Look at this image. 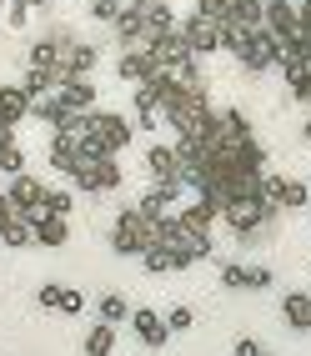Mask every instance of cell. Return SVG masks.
<instances>
[{
  "mask_svg": "<svg viewBox=\"0 0 311 356\" xmlns=\"http://www.w3.org/2000/svg\"><path fill=\"white\" fill-rule=\"evenodd\" d=\"M86 136H90L106 156H121V151L131 146L136 126L126 121V115H115V111H90V115H86Z\"/></svg>",
  "mask_w": 311,
  "mask_h": 356,
  "instance_id": "cell-1",
  "label": "cell"
},
{
  "mask_svg": "<svg viewBox=\"0 0 311 356\" xmlns=\"http://www.w3.org/2000/svg\"><path fill=\"white\" fill-rule=\"evenodd\" d=\"M111 246H115V256H146L151 251V221L141 211H121L111 226Z\"/></svg>",
  "mask_w": 311,
  "mask_h": 356,
  "instance_id": "cell-2",
  "label": "cell"
},
{
  "mask_svg": "<svg viewBox=\"0 0 311 356\" xmlns=\"http://www.w3.org/2000/svg\"><path fill=\"white\" fill-rule=\"evenodd\" d=\"M261 201L276 211H301V206H311V191L296 176H261Z\"/></svg>",
  "mask_w": 311,
  "mask_h": 356,
  "instance_id": "cell-3",
  "label": "cell"
},
{
  "mask_svg": "<svg viewBox=\"0 0 311 356\" xmlns=\"http://www.w3.org/2000/svg\"><path fill=\"white\" fill-rule=\"evenodd\" d=\"M176 31H181L186 51L196 56V60H201V56H216V51H221V26H211L206 15H186Z\"/></svg>",
  "mask_w": 311,
  "mask_h": 356,
  "instance_id": "cell-4",
  "label": "cell"
},
{
  "mask_svg": "<svg viewBox=\"0 0 311 356\" xmlns=\"http://www.w3.org/2000/svg\"><path fill=\"white\" fill-rule=\"evenodd\" d=\"M81 186V191H90V196H101V191H115L121 186V161L115 156H106V161H95V165H81L76 176H70Z\"/></svg>",
  "mask_w": 311,
  "mask_h": 356,
  "instance_id": "cell-5",
  "label": "cell"
},
{
  "mask_svg": "<svg viewBox=\"0 0 311 356\" xmlns=\"http://www.w3.org/2000/svg\"><path fill=\"white\" fill-rule=\"evenodd\" d=\"M181 191H186V181H181V176H176V181H156L151 191L141 196V206H136V211H141L146 221H156V216H166V211L181 201Z\"/></svg>",
  "mask_w": 311,
  "mask_h": 356,
  "instance_id": "cell-6",
  "label": "cell"
},
{
  "mask_svg": "<svg viewBox=\"0 0 311 356\" xmlns=\"http://www.w3.org/2000/svg\"><path fill=\"white\" fill-rule=\"evenodd\" d=\"M6 201H10V211H15V216H31V211L45 201V186H40L35 176H26V171H20V176H10V186H6Z\"/></svg>",
  "mask_w": 311,
  "mask_h": 356,
  "instance_id": "cell-7",
  "label": "cell"
},
{
  "mask_svg": "<svg viewBox=\"0 0 311 356\" xmlns=\"http://www.w3.org/2000/svg\"><path fill=\"white\" fill-rule=\"evenodd\" d=\"M276 60H281L276 35H271L266 26H256V31H251V45H246V56H241V65H246V70H271Z\"/></svg>",
  "mask_w": 311,
  "mask_h": 356,
  "instance_id": "cell-8",
  "label": "cell"
},
{
  "mask_svg": "<svg viewBox=\"0 0 311 356\" xmlns=\"http://www.w3.org/2000/svg\"><path fill=\"white\" fill-rule=\"evenodd\" d=\"M211 115H216V111L206 106V96H186V101H181L171 115H166V121L176 126V136H191V131H201V126L211 121Z\"/></svg>",
  "mask_w": 311,
  "mask_h": 356,
  "instance_id": "cell-9",
  "label": "cell"
},
{
  "mask_svg": "<svg viewBox=\"0 0 311 356\" xmlns=\"http://www.w3.org/2000/svg\"><path fill=\"white\" fill-rule=\"evenodd\" d=\"M131 326H136L141 346H151V351H161L166 341H171V331H166L161 312H151V306H136V312H131Z\"/></svg>",
  "mask_w": 311,
  "mask_h": 356,
  "instance_id": "cell-10",
  "label": "cell"
},
{
  "mask_svg": "<svg viewBox=\"0 0 311 356\" xmlns=\"http://www.w3.org/2000/svg\"><path fill=\"white\" fill-rule=\"evenodd\" d=\"M56 60H61V45H56V35H45V40H35L31 51H26V70H35V76H51V81H56V90H61V76H56Z\"/></svg>",
  "mask_w": 311,
  "mask_h": 356,
  "instance_id": "cell-11",
  "label": "cell"
},
{
  "mask_svg": "<svg viewBox=\"0 0 311 356\" xmlns=\"http://www.w3.org/2000/svg\"><path fill=\"white\" fill-rule=\"evenodd\" d=\"M31 231H35V246H65L70 241V226L65 216H45V211H31Z\"/></svg>",
  "mask_w": 311,
  "mask_h": 356,
  "instance_id": "cell-12",
  "label": "cell"
},
{
  "mask_svg": "<svg viewBox=\"0 0 311 356\" xmlns=\"http://www.w3.org/2000/svg\"><path fill=\"white\" fill-rule=\"evenodd\" d=\"M56 96H61V106H65L70 115H90V111H95V86H90V81H65Z\"/></svg>",
  "mask_w": 311,
  "mask_h": 356,
  "instance_id": "cell-13",
  "label": "cell"
},
{
  "mask_svg": "<svg viewBox=\"0 0 311 356\" xmlns=\"http://www.w3.org/2000/svg\"><path fill=\"white\" fill-rule=\"evenodd\" d=\"M31 115V96L20 86H0V126H20Z\"/></svg>",
  "mask_w": 311,
  "mask_h": 356,
  "instance_id": "cell-14",
  "label": "cell"
},
{
  "mask_svg": "<svg viewBox=\"0 0 311 356\" xmlns=\"http://www.w3.org/2000/svg\"><path fill=\"white\" fill-rule=\"evenodd\" d=\"M146 171H151L156 181H176V176H181V161H176V146H161V140H156V146L146 151Z\"/></svg>",
  "mask_w": 311,
  "mask_h": 356,
  "instance_id": "cell-15",
  "label": "cell"
},
{
  "mask_svg": "<svg viewBox=\"0 0 311 356\" xmlns=\"http://www.w3.org/2000/svg\"><path fill=\"white\" fill-rule=\"evenodd\" d=\"M146 20H141V10H126V15H115V40L121 45H131V51H141L146 45Z\"/></svg>",
  "mask_w": 311,
  "mask_h": 356,
  "instance_id": "cell-16",
  "label": "cell"
},
{
  "mask_svg": "<svg viewBox=\"0 0 311 356\" xmlns=\"http://www.w3.org/2000/svg\"><path fill=\"white\" fill-rule=\"evenodd\" d=\"M171 216H176V221H186L191 231H206V236H211V221H216V206L196 196V201H186L181 211H171Z\"/></svg>",
  "mask_w": 311,
  "mask_h": 356,
  "instance_id": "cell-17",
  "label": "cell"
},
{
  "mask_svg": "<svg viewBox=\"0 0 311 356\" xmlns=\"http://www.w3.org/2000/svg\"><path fill=\"white\" fill-rule=\"evenodd\" d=\"M281 316L292 331H311V306H306V291H286L281 296Z\"/></svg>",
  "mask_w": 311,
  "mask_h": 356,
  "instance_id": "cell-18",
  "label": "cell"
},
{
  "mask_svg": "<svg viewBox=\"0 0 311 356\" xmlns=\"http://www.w3.org/2000/svg\"><path fill=\"white\" fill-rule=\"evenodd\" d=\"M95 312H101L106 326H121V321H131V301L121 291H101V296H95Z\"/></svg>",
  "mask_w": 311,
  "mask_h": 356,
  "instance_id": "cell-19",
  "label": "cell"
},
{
  "mask_svg": "<svg viewBox=\"0 0 311 356\" xmlns=\"http://www.w3.org/2000/svg\"><path fill=\"white\" fill-rule=\"evenodd\" d=\"M111 351H115V326L95 321V326L86 331V346H81V356H111Z\"/></svg>",
  "mask_w": 311,
  "mask_h": 356,
  "instance_id": "cell-20",
  "label": "cell"
},
{
  "mask_svg": "<svg viewBox=\"0 0 311 356\" xmlns=\"http://www.w3.org/2000/svg\"><path fill=\"white\" fill-rule=\"evenodd\" d=\"M0 246H10V251H20V246H35V231H31V221H26V216H10L6 226H0Z\"/></svg>",
  "mask_w": 311,
  "mask_h": 356,
  "instance_id": "cell-21",
  "label": "cell"
},
{
  "mask_svg": "<svg viewBox=\"0 0 311 356\" xmlns=\"http://www.w3.org/2000/svg\"><path fill=\"white\" fill-rule=\"evenodd\" d=\"M115 76H121V81H136V86H141V81L151 76V56H146V51H126L121 60H115Z\"/></svg>",
  "mask_w": 311,
  "mask_h": 356,
  "instance_id": "cell-22",
  "label": "cell"
},
{
  "mask_svg": "<svg viewBox=\"0 0 311 356\" xmlns=\"http://www.w3.org/2000/svg\"><path fill=\"white\" fill-rule=\"evenodd\" d=\"M246 45H251V31H241V26H221V51H226V56L241 60Z\"/></svg>",
  "mask_w": 311,
  "mask_h": 356,
  "instance_id": "cell-23",
  "label": "cell"
},
{
  "mask_svg": "<svg viewBox=\"0 0 311 356\" xmlns=\"http://www.w3.org/2000/svg\"><path fill=\"white\" fill-rule=\"evenodd\" d=\"M20 90H26L31 101H40V96H51V90H56V81H51V76H35V70H26V81H20Z\"/></svg>",
  "mask_w": 311,
  "mask_h": 356,
  "instance_id": "cell-24",
  "label": "cell"
},
{
  "mask_svg": "<svg viewBox=\"0 0 311 356\" xmlns=\"http://www.w3.org/2000/svg\"><path fill=\"white\" fill-rule=\"evenodd\" d=\"M161 321H166V331H191L196 326V312H191V306H171Z\"/></svg>",
  "mask_w": 311,
  "mask_h": 356,
  "instance_id": "cell-25",
  "label": "cell"
},
{
  "mask_svg": "<svg viewBox=\"0 0 311 356\" xmlns=\"http://www.w3.org/2000/svg\"><path fill=\"white\" fill-rule=\"evenodd\" d=\"M35 211H45V216H70V191H45V201Z\"/></svg>",
  "mask_w": 311,
  "mask_h": 356,
  "instance_id": "cell-26",
  "label": "cell"
},
{
  "mask_svg": "<svg viewBox=\"0 0 311 356\" xmlns=\"http://www.w3.org/2000/svg\"><path fill=\"white\" fill-rule=\"evenodd\" d=\"M61 296H65V286H61V281H45V286L35 291V301L45 306V312H61Z\"/></svg>",
  "mask_w": 311,
  "mask_h": 356,
  "instance_id": "cell-27",
  "label": "cell"
},
{
  "mask_svg": "<svg viewBox=\"0 0 311 356\" xmlns=\"http://www.w3.org/2000/svg\"><path fill=\"white\" fill-rule=\"evenodd\" d=\"M136 126H141V131H156V126H161V111H156L151 101H141V96H136Z\"/></svg>",
  "mask_w": 311,
  "mask_h": 356,
  "instance_id": "cell-28",
  "label": "cell"
},
{
  "mask_svg": "<svg viewBox=\"0 0 311 356\" xmlns=\"http://www.w3.org/2000/svg\"><path fill=\"white\" fill-rule=\"evenodd\" d=\"M241 286H246V291H266V286H271V271H266V266H246V271H241Z\"/></svg>",
  "mask_w": 311,
  "mask_h": 356,
  "instance_id": "cell-29",
  "label": "cell"
},
{
  "mask_svg": "<svg viewBox=\"0 0 311 356\" xmlns=\"http://www.w3.org/2000/svg\"><path fill=\"white\" fill-rule=\"evenodd\" d=\"M141 266H146L151 276H161V271H171V251H146V256H141Z\"/></svg>",
  "mask_w": 311,
  "mask_h": 356,
  "instance_id": "cell-30",
  "label": "cell"
},
{
  "mask_svg": "<svg viewBox=\"0 0 311 356\" xmlns=\"http://www.w3.org/2000/svg\"><path fill=\"white\" fill-rule=\"evenodd\" d=\"M20 171H26V156H20V151L10 146L6 156H0V176H20Z\"/></svg>",
  "mask_w": 311,
  "mask_h": 356,
  "instance_id": "cell-31",
  "label": "cell"
},
{
  "mask_svg": "<svg viewBox=\"0 0 311 356\" xmlns=\"http://www.w3.org/2000/svg\"><path fill=\"white\" fill-rule=\"evenodd\" d=\"M241 261H226V266H221V286H231V291H241Z\"/></svg>",
  "mask_w": 311,
  "mask_h": 356,
  "instance_id": "cell-32",
  "label": "cell"
},
{
  "mask_svg": "<svg viewBox=\"0 0 311 356\" xmlns=\"http://www.w3.org/2000/svg\"><path fill=\"white\" fill-rule=\"evenodd\" d=\"M61 312H65V316H81V312H86V296L65 286V296H61Z\"/></svg>",
  "mask_w": 311,
  "mask_h": 356,
  "instance_id": "cell-33",
  "label": "cell"
},
{
  "mask_svg": "<svg viewBox=\"0 0 311 356\" xmlns=\"http://www.w3.org/2000/svg\"><path fill=\"white\" fill-rule=\"evenodd\" d=\"M90 15H95V20H111V26H115V15H121V10H115V0H90Z\"/></svg>",
  "mask_w": 311,
  "mask_h": 356,
  "instance_id": "cell-34",
  "label": "cell"
},
{
  "mask_svg": "<svg viewBox=\"0 0 311 356\" xmlns=\"http://www.w3.org/2000/svg\"><path fill=\"white\" fill-rule=\"evenodd\" d=\"M231 356H261V346H256L251 337H236V346H231Z\"/></svg>",
  "mask_w": 311,
  "mask_h": 356,
  "instance_id": "cell-35",
  "label": "cell"
},
{
  "mask_svg": "<svg viewBox=\"0 0 311 356\" xmlns=\"http://www.w3.org/2000/svg\"><path fill=\"white\" fill-rule=\"evenodd\" d=\"M6 20H10V26H15V31H20V26H26V20H31V10H26V6H20V0H10V15H6Z\"/></svg>",
  "mask_w": 311,
  "mask_h": 356,
  "instance_id": "cell-36",
  "label": "cell"
},
{
  "mask_svg": "<svg viewBox=\"0 0 311 356\" xmlns=\"http://www.w3.org/2000/svg\"><path fill=\"white\" fill-rule=\"evenodd\" d=\"M15 146V126H0V156H6Z\"/></svg>",
  "mask_w": 311,
  "mask_h": 356,
  "instance_id": "cell-37",
  "label": "cell"
},
{
  "mask_svg": "<svg viewBox=\"0 0 311 356\" xmlns=\"http://www.w3.org/2000/svg\"><path fill=\"white\" fill-rule=\"evenodd\" d=\"M10 216H15V211H10V201H6V191H0V226H6Z\"/></svg>",
  "mask_w": 311,
  "mask_h": 356,
  "instance_id": "cell-38",
  "label": "cell"
},
{
  "mask_svg": "<svg viewBox=\"0 0 311 356\" xmlns=\"http://www.w3.org/2000/svg\"><path fill=\"white\" fill-rule=\"evenodd\" d=\"M141 6H146V0H115V10H121V15L126 10H141Z\"/></svg>",
  "mask_w": 311,
  "mask_h": 356,
  "instance_id": "cell-39",
  "label": "cell"
},
{
  "mask_svg": "<svg viewBox=\"0 0 311 356\" xmlns=\"http://www.w3.org/2000/svg\"><path fill=\"white\" fill-rule=\"evenodd\" d=\"M306 306H311V291H306Z\"/></svg>",
  "mask_w": 311,
  "mask_h": 356,
  "instance_id": "cell-40",
  "label": "cell"
},
{
  "mask_svg": "<svg viewBox=\"0 0 311 356\" xmlns=\"http://www.w3.org/2000/svg\"><path fill=\"white\" fill-rule=\"evenodd\" d=\"M261 356H271V351H261Z\"/></svg>",
  "mask_w": 311,
  "mask_h": 356,
  "instance_id": "cell-41",
  "label": "cell"
}]
</instances>
